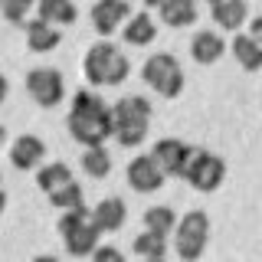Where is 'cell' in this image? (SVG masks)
Masks as SVG:
<instances>
[{
	"label": "cell",
	"instance_id": "cell-1",
	"mask_svg": "<svg viewBox=\"0 0 262 262\" xmlns=\"http://www.w3.org/2000/svg\"><path fill=\"white\" fill-rule=\"evenodd\" d=\"M72 141H79L82 147H98L115 135V121H112V108L98 98L92 89H82L72 98V112L66 118Z\"/></svg>",
	"mask_w": 262,
	"mask_h": 262
},
{
	"label": "cell",
	"instance_id": "cell-2",
	"mask_svg": "<svg viewBox=\"0 0 262 262\" xmlns=\"http://www.w3.org/2000/svg\"><path fill=\"white\" fill-rule=\"evenodd\" d=\"M151 102L144 95H125L112 105V121H115V141L121 147H141L151 128Z\"/></svg>",
	"mask_w": 262,
	"mask_h": 262
},
{
	"label": "cell",
	"instance_id": "cell-3",
	"mask_svg": "<svg viewBox=\"0 0 262 262\" xmlns=\"http://www.w3.org/2000/svg\"><path fill=\"white\" fill-rule=\"evenodd\" d=\"M82 69H85V79L92 82L95 89L98 85H121L131 72V62L112 39H98L95 46H89Z\"/></svg>",
	"mask_w": 262,
	"mask_h": 262
},
{
	"label": "cell",
	"instance_id": "cell-4",
	"mask_svg": "<svg viewBox=\"0 0 262 262\" xmlns=\"http://www.w3.org/2000/svg\"><path fill=\"white\" fill-rule=\"evenodd\" d=\"M59 236H62L66 252H69V256L89 259L98 249V236H102V229L95 226L92 210L82 203V207H76V210H62V216H59Z\"/></svg>",
	"mask_w": 262,
	"mask_h": 262
},
{
	"label": "cell",
	"instance_id": "cell-5",
	"mask_svg": "<svg viewBox=\"0 0 262 262\" xmlns=\"http://www.w3.org/2000/svg\"><path fill=\"white\" fill-rule=\"evenodd\" d=\"M210 243V216L203 210L184 213V220H177L174 226V249L184 262H196L207 252Z\"/></svg>",
	"mask_w": 262,
	"mask_h": 262
},
{
	"label": "cell",
	"instance_id": "cell-6",
	"mask_svg": "<svg viewBox=\"0 0 262 262\" xmlns=\"http://www.w3.org/2000/svg\"><path fill=\"white\" fill-rule=\"evenodd\" d=\"M141 79L147 82V89H154L161 98H177L184 92V69H180L177 56H170V53L147 56V62L141 69Z\"/></svg>",
	"mask_w": 262,
	"mask_h": 262
},
{
	"label": "cell",
	"instance_id": "cell-7",
	"mask_svg": "<svg viewBox=\"0 0 262 262\" xmlns=\"http://www.w3.org/2000/svg\"><path fill=\"white\" fill-rule=\"evenodd\" d=\"M226 177V164L223 158H216L213 151H203V147H193L190 161H187V170H184V180L200 193H213Z\"/></svg>",
	"mask_w": 262,
	"mask_h": 262
},
{
	"label": "cell",
	"instance_id": "cell-8",
	"mask_svg": "<svg viewBox=\"0 0 262 262\" xmlns=\"http://www.w3.org/2000/svg\"><path fill=\"white\" fill-rule=\"evenodd\" d=\"M27 92L36 105L43 108H56V105L66 98V79L59 69H49V66H39V69L27 72Z\"/></svg>",
	"mask_w": 262,
	"mask_h": 262
},
{
	"label": "cell",
	"instance_id": "cell-9",
	"mask_svg": "<svg viewBox=\"0 0 262 262\" xmlns=\"http://www.w3.org/2000/svg\"><path fill=\"white\" fill-rule=\"evenodd\" d=\"M190 154H193V147L187 141H180V138H161V141L154 144L151 158L158 161V167L164 170V177H184Z\"/></svg>",
	"mask_w": 262,
	"mask_h": 262
},
{
	"label": "cell",
	"instance_id": "cell-10",
	"mask_svg": "<svg viewBox=\"0 0 262 262\" xmlns=\"http://www.w3.org/2000/svg\"><path fill=\"white\" fill-rule=\"evenodd\" d=\"M89 16H92V27L98 36L108 39L115 30L125 27V20L131 16V7H128V0H95Z\"/></svg>",
	"mask_w": 262,
	"mask_h": 262
},
{
	"label": "cell",
	"instance_id": "cell-11",
	"mask_svg": "<svg viewBox=\"0 0 262 262\" xmlns=\"http://www.w3.org/2000/svg\"><path fill=\"white\" fill-rule=\"evenodd\" d=\"M164 170L158 167V161L151 158V154H138V158H131L128 164V184H131V190H138V193H154V190H161L164 187Z\"/></svg>",
	"mask_w": 262,
	"mask_h": 262
},
{
	"label": "cell",
	"instance_id": "cell-12",
	"mask_svg": "<svg viewBox=\"0 0 262 262\" xmlns=\"http://www.w3.org/2000/svg\"><path fill=\"white\" fill-rule=\"evenodd\" d=\"M43 158H46V144L36 135H20L10 144V161H13L16 170H39L43 167Z\"/></svg>",
	"mask_w": 262,
	"mask_h": 262
},
{
	"label": "cell",
	"instance_id": "cell-13",
	"mask_svg": "<svg viewBox=\"0 0 262 262\" xmlns=\"http://www.w3.org/2000/svg\"><path fill=\"white\" fill-rule=\"evenodd\" d=\"M92 220H95V226L102 229V233H118V229L125 226V220H128L125 200H121V196H105V200H98L95 210H92Z\"/></svg>",
	"mask_w": 262,
	"mask_h": 262
},
{
	"label": "cell",
	"instance_id": "cell-14",
	"mask_svg": "<svg viewBox=\"0 0 262 262\" xmlns=\"http://www.w3.org/2000/svg\"><path fill=\"white\" fill-rule=\"evenodd\" d=\"M223 53H226V39L220 36L216 30H200L190 39V56H193V62H200V66H213Z\"/></svg>",
	"mask_w": 262,
	"mask_h": 262
},
{
	"label": "cell",
	"instance_id": "cell-15",
	"mask_svg": "<svg viewBox=\"0 0 262 262\" xmlns=\"http://www.w3.org/2000/svg\"><path fill=\"white\" fill-rule=\"evenodd\" d=\"M62 43V33L56 27H49L46 20H27V46L33 53H53L56 46Z\"/></svg>",
	"mask_w": 262,
	"mask_h": 262
},
{
	"label": "cell",
	"instance_id": "cell-16",
	"mask_svg": "<svg viewBox=\"0 0 262 262\" xmlns=\"http://www.w3.org/2000/svg\"><path fill=\"white\" fill-rule=\"evenodd\" d=\"M121 36H125L128 46H147L158 36V23L151 20V13H131L121 27Z\"/></svg>",
	"mask_w": 262,
	"mask_h": 262
},
{
	"label": "cell",
	"instance_id": "cell-17",
	"mask_svg": "<svg viewBox=\"0 0 262 262\" xmlns=\"http://www.w3.org/2000/svg\"><path fill=\"white\" fill-rule=\"evenodd\" d=\"M246 20H249V4L246 0H220L216 7H213V23L223 30H239L246 27Z\"/></svg>",
	"mask_w": 262,
	"mask_h": 262
},
{
	"label": "cell",
	"instance_id": "cell-18",
	"mask_svg": "<svg viewBox=\"0 0 262 262\" xmlns=\"http://www.w3.org/2000/svg\"><path fill=\"white\" fill-rule=\"evenodd\" d=\"M158 10H161L164 27L180 30V27H190V23H196V0H164Z\"/></svg>",
	"mask_w": 262,
	"mask_h": 262
},
{
	"label": "cell",
	"instance_id": "cell-19",
	"mask_svg": "<svg viewBox=\"0 0 262 262\" xmlns=\"http://www.w3.org/2000/svg\"><path fill=\"white\" fill-rule=\"evenodd\" d=\"M36 13L39 20H46L49 27H69L76 23V4L72 0H36Z\"/></svg>",
	"mask_w": 262,
	"mask_h": 262
},
{
	"label": "cell",
	"instance_id": "cell-20",
	"mask_svg": "<svg viewBox=\"0 0 262 262\" xmlns=\"http://www.w3.org/2000/svg\"><path fill=\"white\" fill-rule=\"evenodd\" d=\"M229 49H233L236 62H239L246 72H259L262 69V49L249 39V33H236L233 43H229Z\"/></svg>",
	"mask_w": 262,
	"mask_h": 262
},
{
	"label": "cell",
	"instance_id": "cell-21",
	"mask_svg": "<svg viewBox=\"0 0 262 262\" xmlns=\"http://www.w3.org/2000/svg\"><path fill=\"white\" fill-rule=\"evenodd\" d=\"M69 180H72V170H69V164H62V161L43 164V167L36 170V187H39L43 193H53L56 187L69 184Z\"/></svg>",
	"mask_w": 262,
	"mask_h": 262
},
{
	"label": "cell",
	"instance_id": "cell-22",
	"mask_svg": "<svg viewBox=\"0 0 262 262\" xmlns=\"http://www.w3.org/2000/svg\"><path fill=\"white\" fill-rule=\"evenodd\" d=\"M131 249H135L138 259H164L167 256V236H158V233H151V229H144V233L135 236Z\"/></svg>",
	"mask_w": 262,
	"mask_h": 262
},
{
	"label": "cell",
	"instance_id": "cell-23",
	"mask_svg": "<svg viewBox=\"0 0 262 262\" xmlns=\"http://www.w3.org/2000/svg\"><path fill=\"white\" fill-rule=\"evenodd\" d=\"M82 170H85L89 177H95V180H102V177L112 174V154L105 151V144L85 147V154H82Z\"/></svg>",
	"mask_w": 262,
	"mask_h": 262
},
{
	"label": "cell",
	"instance_id": "cell-24",
	"mask_svg": "<svg viewBox=\"0 0 262 262\" xmlns=\"http://www.w3.org/2000/svg\"><path fill=\"white\" fill-rule=\"evenodd\" d=\"M174 226H177V216L170 207H147L144 210V229H151L158 236H170Z\"/></svg>",
	"mask_w": 262,
	"mask_h": 262
},
{
	"label": "cell",
	"instance_id": "cell-25",
	"mask_svg": "<svg viewBox=\"0 0 262 262\" xmlns=\"http://www.w3.org/2000/svg\"><path fill=\"white\" fill-rule=\"evenodd\" d=\"M49 196V203H53L56 210H76V207H82V187L76 184V180H69V184H62V187H56L53 193H46Z\"/></svg>",
	"mask_w": 262,
	"mask_h": 262
},
{
	"label": "cell",
	"instance_id": "cell-26",
	"mask_svg": "<svg viewBox=\"0 0 262 262\" xmlns=\"http://www.w3.org/2000/svg\"><path fill=\"white\" fill-rule=\"evenodd\" d=\"M33 7H36V0H0V13L10 23H23Z\"/></svg>",
	"mask_w": 262,
	"mask_h": 262
},
{
	"label": "cell",
	"instance_id": "cell-27",
	"mask_svg": "<svg viewBox=\"0 0 262 262\" xmlns=\"http://www.w3.org/2000/svg\"><path fill=\"white\" fill-rule=\"evenodd\" d=\"M89 262H125V252L115 249V246H102V243H98V249L89 256Z\"/></svg>",
	"mask_w": 262,
	"mask_h": 262
},
{
	"label": "cell",
	"instance_id": "cell-28",
	"mask_svg": "<svg viewBox=\"0 0 262 262\" xmlns=\"http://www.w3.org/2000/svg\"><path fill=\"white\" fill-rule=\"evenodd\" d=\"M246 33H249V39L262 49V16H256V20L249 23V30H246Z\"/></svg>",
	"mask_w": 262,
	"mask_h": 262
},
{
	"label": "cell",
	"instance_id": "cell-29",
	"mask_svg": "<svg viewBox=\"0 0 262 262\" xmlns=\"http://www.w3.org/2000/svg\"><path fill=\"white\" fill-rule=\"evenodd\" d=\"M7 92H10V82H7V79H4V72H0V105H4Z\"/></svg>",
	"mask_w": 262,
	"mask_h": 262
},
{
	"label": "cell",
	"instance_id": "cell-30",
	"mask_svg": "<svg viewBox=\"0 0 262 262\" xmlns=\"http://www.w3.org/2000/svg\"><path fill=\"white\" fill-rule=\"evenodd\" d=\"M7 210V193H4V187H0V213Z\"/></svg>",
	"mask_w": 262,
	"mask_h": 262
},
{
	"label": "cell",
	"instance_id": "cell-31",
	"mask_svg": "<svg viewBox=\"0 0 262 262\" xmlns=\"http://www.w3.org/2000/svg\"><path fill=\"white\" fill-rule=\"evenodd\" d=\"M33 262H59V259H56V256H36Z\"/></svg>",
	"mask_w": 262,
	"mask_h": 262
},
{
	"label": "cell",
	"instance_id": "cell-32",
	"mask_svg": "<svg viewBox=\"0 0 262 262\" xmlns=\"http://www.w3.org/2000/svg\"><path fill=\"white\" fill-rule=\"evenodd\" d=\"M141 4H144V7H161L164 0H141Z\"/></svg>",
	"mask_w": 262,
	"mask_h": 262
},
{
	"label": "cell",
	"instance_id": "cell-33",
	"mask_svg": "<svg viewBox=\"0 0 262 262\" xmlns=\"http://www.w3.org/2000/svg\"><path fill=\"white\" fill-rule=\"evenodd\" d=\"M4 141H7V128L0 125V147H4Z\"/></svg>",
	"mask_w": 262,
	"mask_h": 262
},
{
	"label": "cell",
	"instance_id": "cell-34",
	"mask_svg": "<svg viewBox=\"0 0 262 262\" xmlns=\"http://www.w3.org/2000/svg\"><path fill=\"white\" fill-rule=\"evenodd\" d=\"M141 262H164V259H141Z\"/></svg>",
	"mask_w": 262,
	"mask_h": 262
},
{
	"label": "cell",
	"instance_id": "cell-35",
	"mask_svg": "<svg viewBox=\"0 0 262 262\" xmlns=\"http://www.w3.org/2000/svg\"><path fill=\"white\" fill-rule=\"evenodd\" d=\"M207 4H210V7H216V4H220V0H207Z\"/></svg>",
	"mask_w": 262,
	"mask_h": 262
},
{
	"label": "cell",
	"instance_id": "cell-36",
	"mask_svg": "<svg viewBox=\"0 0 262 262\" xmlns=\"http://www.w3.org/2000/svg\"><path fill=\"white\" fill-rule=\"evenodd\" d=\"M0 184H4V180H0Z\"/></svg>",
	"mask_w": 262,
	"mask_h": 262
}]
</instances>
